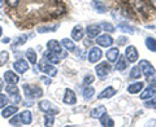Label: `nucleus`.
Listing matches in <instances>:
<instances>
[{"mask_svg":"<svg viewBox=\"0 0 156 127\" xmlns=\"http://www.w3.org/2000/svg\"><path fill=\"white\" fill-rule=\"evenodd\" d=\"M8 58H9V53L7 51H2V52H0V66H3L4 63H7Z\"/></svg>","mask_w":156,"mask_h":127,"instance_id":"nucleus-32","label":"nucleus"},{"mask_svg":"<svg viewBox=\"0 0 156 127\" xmlns=\"http://www.w3.org/2000/svg\"><path fill=\"white\" fill-rule=\"evenodd\" d=\"M126 44V38L122 36V38H119V46H124Z\"/></svg>","mask_w":156,"mask_h":127,"instance_id":"nucleus-41","label":"nucleus"},{"mask_svg":"<svg viewBox=\"0 0 156 127\" xmlns=\"http://www.w3.org/2000/svg\"><path fill=\"white\" fill-rule=\"evenodd\" d=\"M3 87H4V82H3V79H0V92H2Z\"/></svg>","mask_w":156,"mask_h":127,"instance_id":"nucleus-44","label":"nucleus"},{"mask_svg":"<svg viewBox=\"0 0 156 127\" xmlns=\"http://www.w3.org/2000/svg\"><path fill=\"white\" fill-rule=\"evenodd\" d=\"M61 47H62L61 43H58L57 40H55V39H51V40L47 43L48 51L55 52V53H57V55H60V53H61Z\"/></svg>","mask_w":156,"mask_h":127,"instance_id":"nucleus-16","label":"nucleus"},{"mask_svg":"<svg viewBox=\"0 0 156 127\" xmlns=\"http://www.w3.org/2000/svg\"><path fill=\"white\" fill-rule=\"evenodd\" d=\"M96 44L100 47H105L109 48L112 44H113V39L109 34H103V35H98L96 36Z\"/></svg>","mask_w":156,"mask_h":127,"instance_id":"nucleus-9","label":"nucleus"},{"mask_svg":"<svg viewBox=\"0 0 156 127\" xmlns=\"http://www.w3.org/2000/svg\"><path fill=\"white\" fill-rule=\"evenodd\" d=\"M0 35H2V27H0Z\"/></svg>","mask_w":156,"mask_h":127,"instance_id":"nucleus-46","label":"nucleus"},{"mask_svg":"<svg viewBox=\"0 0 156 127\" xmlns=\"http://www.w3.org/2000/svg\"><path fill=\"white\" fill-rule=\"evenodd\" d=\"M41 81L44 83V84H47V86H50L51 83H52V81L50 79V78H46V77H42V78H41Z\"/></svg>","mask_w":156,"mask_h":127,"instance_id":"nucleus-40","label":"nucleus"},{"mask_svg":"<svg viewBox=\"0 0 156 127\" xmlns=\"http://www.w3.org/2000/svg\"><path fill=\"white\" fill-rule=\"evenodd\" d=\"M4 81L7 82V84H17L20 82V77L12 70H8L4 73Z\"/></svg>","mask_w":156,"mask_h":127,"instance_id":"nucleus-11","label":"nucleus"},{"mask_svg":"<svg viewBox=\"0 0 156 127\" xmlns=\"http://www.w3.org/2000/svg\"><path fill=\"white\" fill-rule=\"evenodd\" d=\"M119 55H120L119 48H116V47H112L105 52V56H107V58H108L109 62H116V60L119 58Z\"/></svg>","mask_w":156,"mask_h":127,"instance_id":"nucleus-18","label":"nucleus"},{"mask_svg":"<svg viewBox=\"0 0 156 127\" xmlns=\"http://www.w3.org/2000/svg\"><path fill=\"white\" fill-rule=\"evenodd\" d=\"M9 40H11L9 38H5V39H4V40H2V42H3V43H9Z\"/></svg>","mask_w":156,"mask_h":127,"instance_id":"nucleus-45","label":"nucleus"},{"mask_svg":"<svg viewBox=\"0 0 156 127\" xmlns=\"http://www.w3.org/2000/svg\"><path fill=\"white\" fill-rule=\"evenodd\" d=\"M92 82H94V77H92L91 74H87V75L85 77V81H83L85 86H90Z\"/></svg>","mask_w":156,"mask_h":127,"instance_id":"nucleus-36","label":"nucleus"},{"mask_svg":"<svg viewBox=\"0 0 156 127\" xmlns=\"http://www.w3.org/2000/svg\"><path fill=\"white\" fill-rule=\"evenodd\" d=\"M100 31H101L100 25H89L86 29V34L89 38H96L100 34Z\"/></svg>","mask_w":156,"mask_h":127,"instance_id":"nucleus-15","label":"nucleus"},{"mask_svg":"<svg viewBox=\"0 0 156 127\" xmlns=\"http://www.w3.org/2000/svg\"><path fill=\"white\" fill-rule=\"evenodd\" d=\"M119 27H120L122 31H125V33H130V34L134 33L133 27H129V26H126V25H119Z\"/></svg>","mask_w":156,"mask_h":127,"instance_id":"nucleus-37","label":"nucleus"},{"mask_svg":"<svg viewBox=\"0 0 156 127\" xmlns=\"http://www.w3.org/2000/svg\"><path fill=\"white\" fill-rule=\"evenodd\" d=\"M143 82H135V83H131V84L128 86V92L131 95H136V94H139V92H142L143 90Z\"/></svg>","mask_w":156,"mask_h":127,"instance_id":"nucleus-14","label":"nucleus"},{"mask_svg":"<svg viewBox=\"0 0 156 127\" xmlns=\"http://www.w3.org/2000/svg\"><path fill=\"white\" fill-rule=\"evenodd\" d=\"M26 58H27V61L33 63V65H35L37 63V60H38V57H37V52L33 50V48H29V50L26 51Z\"/></svg>","mask_w":156,"mask_h":127,"instance_id":"nucleus-25","label":"nucleus"},{"mask_svg":"<svg viewBox=\"0 0 156 127\" xmlns=\"http://www.w3.org/2000/svg\"><path fill=\"white\" fill-rule=\"evenodd\" d=\"M43 58H44L46 61H48L50 63H58V61H60V56H58L57 53H55V52H51V51H48L47 53H44Z\"/></svg>","mask_w":156,"mask_h":127,"instance_id":"nucleus-20","label":"nucleus"},{"mask_svg":"<svg viewBox=\"0 0 156 127\" xmlns=\"http://www.w3.org/2000/svg\"><path fill=\"white\" fill-rule=\"evenodd\" d=\"M94 94H95V90L92 88V87L87 86L86 88H85V91H83V97H85V100H90L91 97L94 96Z\"/></svg>","mask_w":156,"mask_h":127,"instance_id":"nucleus-30","label":"nucleus"},{"mask_svg":"<svg viewBox=\"0 0 156 127\" xmlns=\"http://www.w3.org/2000/svg\"><path fill=\"white\" fill-rule=\"evenodd\" d=\"M39 70L43 71L47 75H50V77H55L57 74V69H56V67L52 66L50 62L44 60V58H43V60L39 62Z\"/></svg>","mask_w":156,"mask_h":127,"instance_id":"nucleus-5","label":"nucleus"},{"mask_svg":"<svg viewBox=\"0 0 156 127\" xmlns=\"http://www.w3.org/2000/svg\"><path fill=\"white\" fill-rule=\"evenodd\" d=\"M130 5L138 13H144L146 8H144V4H143L142 0H130Z\"/></svg>","mask_w":156,"mask_h":127,"instance_id":"nucleus-21","label":"nucleus"},{"mask_svg":"<svg viewBox=\"0 0 156 127\" xmlns=\"http://www.w3.org/2000/svg\"><path fill=\"white\" fill-rule=\"evenodd\" d=\"M150 87H151V88H152V90L155 91V94H156V82H155V81L150 83Z\"/></svg>","mask_w":156,"mask_h":127,"instance_id":"nucleus-42","label":"nucleus"},{"mask_svg":"<svg viewBox=\"0 0 156 127\" xmlns=\"http://www.w3.org/2000/svg\"><path fill=\"white\" fill-rule=\"evenodd\" d=\"M8 102H9V99H8V97H7L5 95L0 94V109L5 108V106L8 105Z\"/></svg>","mask_w":156,"mask_h":127,"instance_id":"nucleus-34","label":"nucleus"},{"mask_svg":"<svg viewBox=\"0 0 156 127\" xmlns=\"http://www.w3.org/2000/svg\"><path fill=\"white\" fill-rule=\"evenodd\" d=\"M5 90H7V92L9 94V96L13 97L14 101L20 102V91H18V88L16 87V84H8Z\"/></svg>","mask_w":156,"mask_h":127,"instance_id":"nucleus-17","label":"nucleus"},{"mask_svg":"<svg viewBox=\"0 0 156 127\" xmlns=\"http://www.w3.org/2000/svg\"><path fill=\"white\" fill-rule=\"evenodd\" d=\"M33 121L31 112L30 110H23L21 113H18L16 115H12L9 123L12 126H23V125H30Z\"/></svg>","mask_w":156,"mask_h":127,"instance_id":"nucleus-1","label":"nucleus"},{"mask_svg":"<svg viewBox=\"0 0 156 127\" xmlns=\"http://www.w3.org/2000/svg\"><path fill=\"white\" fill-rule=\"evenodd\" d=\"M100 27H101V30H105V31H109V33H113L115 31L113 25H111V23H108V22H101L100 23Z\"/></svg>","mask_w":156,"mask_h":127,"instance_id":"nucleus-33","label":"nucleus"},{"mask_svg":"<svg viewBox=\"0 0 156 127\" xmlns=\"http://www.w3.org/2000/svg\"><path fill=\"white\" fill-rule=\"evenodd\" d=\"M139 69L140 71H142V74L144 77H147V78H154L156 77V70H155V67L151 65V63L147 61V60H140L139 61Z\"/></svg>","mask_w":156,"mask_h":127,"instance_id":"nucleus-3","label":"nucleus"},{"mask_svg":"<svg viewBox=\"0 0 156 127\" xmlns=\"http://www.w3.org/2000/svg\"><path fill=\"white\" fill-rule=\"evenodd\" d=\"M116 95V90L113 87H107L103 90L101 94H99V99H109V97H113Z\"/></svg>","mask_w":156,"mask_h":127,"instance_id":"nucleus-22","label":"nucleus"},{"mask_svg":"<svg viewBox=\"0 0 156 127\" xmlns=\"http://www.w3.org/2000/svg\"><path fill=\"white\" fill-rule=\"evenodd\" d=\"M5 2H7V4L11 8H16L18 4H20V0H5Z\"/></svg>","mask_w":156,"mask_h":127,"instance_id":"nucleus-38","label":"nucleus"},{"mask_svg":"<svg viewBox=\"0 0 156 127\" xmlns=\"http://www.w3.org/2000/svg\"><path fill=\"white\" fill-rule=\"evenodd\" d=\"M146 46H147L148 50H151L152 52H156V40L154 38H147L146 39Z\"/></svg>","mask_w":156,"mask_h":127,"instance_id":"nucleus-31","label":"nucleus"},{"mask_svg":"<svg viewBox=\"0 0 156 127\" xmlns=\"http://www.w3.org/2000/svg\"><path fill=\"white\" fill-rule=\"evenodd\" d=\"M23 91L27 99H41L43 91L35 84H23Z\"/></svg>","mask_w":156,"mask_h":127,"instance_id":"nucleus-2","label":"nucleus"},{"mask_svg":"<svg viewBox=\"0 0 156 127\" xmlns=\"http://www.w3.org/2000/svg\"><path fill=\"white\" fill-rule=\"evenodd\" d=\"M13 69L16 70L17 74H23L29 70V63L26 60H17L13 62Z\"/></svg>","mask_w":156,"mask_h":127,"instance_id":"nucleus-10","label":"nucleus"},{"mask_svg":"<svg viewBox=\"0 0 156 127\" xmlns=\"http://www.w3.org/2000/svg\"><path fill=\"white\" fill-rule=\"evenodd\" d=\"M101 56H103V52L99 47H92L91 50L89 51V55H87V60L91 63H95V62H99Z\"/></svg>","mask_w":156,"mask_h":127,"instance_id":"nucleus-7","label":"nucleus"},{"mask_svg":"<svg viewBox=\"0 0 156 127\" xmlns=\"http://www.w3.org/2000/svg\"><path fill=\"white\" fill-rule=\"evenodd\" d=\"M150 4H151V7L156 9V0H150Z\"/></svg>","mask_w":156,"mask_h":127,"instance_id":"nucleus-43","label":"nucleus"},{"mask_svg":"<svg viewBox=\"0 0 156 127\" xmlns=\"http://www.w3.org/2000/svg\"><path fill=\"white\" fill-rule=\"evenodd\" d=\"M116 70L119 71H122L126 69V66H128V60L125 58V56H120V58H117L116 60Z\"/></svg>","mask_w":156,"mask_h":127,"instance_id":"nucleus-23","label":"nucleus"},{"mask_svg":"<svg viewBox=\"0 0 156 127\" xmlns=\"http://www.w3.org/2000/svg\"><path fill=\"white\" fill-rule=\"evenodd\" d=\"M72 38H73V40H81L83 38V30H82V27L80 25L76 26L72 30Z\"/></svg>","mask_w":156,"mask_h":127,"instance_id":"nucleus-24","label":"nucleus"},{"mask_svg":"<svg viewBox=\"0 0 156 127\" xmlns=\"http://www.w3.org/2000/svg\"><path fill=\"white\" fill-rule=\"evenodd\" d=\"M111 70H112V67H111V62H108V61L99 62V65H96V67H95L96 75L99 77V78H105V77L111 73Z\"/></svg>","mask_w":156,"mask_h":127,"instance_id":"nucleus-4","label":"nucleus"},{"mask_svg":"<svg viewBox=\"0 0 156 127\" xmlns=\"http://www.w3.org/2000/svg\"><path fill=\"white\" fill-rule=\"evenodd\" d=\"M76 95H74V92H73L72 90H65V95H64V102L66 105H74L76 104Z\"/></svg>","mask_w":156,"mask_h":127,"instance_id":"nucleus-19","label":"nucleus"},{"mask_svg":"<svg viewBox=\"0 0 156 127\" xmlns=\"http://www.w3.org/2000/svg\"><path fill=\"white\" fill-rule=\"evenodd\" d=\"M26 39H27V36L26 35H22V36H20L18 39H17V43H16V44H14V46H21V44H23V43H25L26 42Z\"/></svg>","mask_w":156,"mask_h":127,"instance_id":"nucleus-39","label":"nucleus"},{"mask_svg":"<svg viewBox=\"0 0 156 127\" xmlns=\"http://www.w3.org/2000/svg\"><path fill=\"white\" fill-rule=\"evenodd\" d=\"M107 113V108L104 105H99V106H96L95 109H92L90 112V117L91 118H94V119H99L100 117H103L104 114Z\"/></svg>","mask_w":156,"mask_h":127,"instance_id":"nucleus-12","label":"nucleus"},{"mask_svg":"<svg viewBox=\"0 0 156 127\" xmlns=\"http://www.w3.org/2000/svg\"><path fill=\"white\" fill-rule=\"evenodd\" d=\"M61 46L64 47L65 50H68V51H74L76 50V44L73 43V40H70V39H68V38L62 39V40H61Z\"/></svg>","mask_w":156,"mask_h":127,"instance_id":"nucleus-27","label":"nucleus"},{"mask_svg":"<svg viewBox=\"0 0 156 127\" xmlns=\"http://www.w3.org/2000/svg\"><path fill=\"white\" fill-rule=\"evenodd\" d=\"M155 96V91L151 88V87H147V88L142 90V94H140V99L142 100H148V99H152Z\"/></svg>","mask_w":156,"mask_h":127,"instance_id":"nucleus-26","label":"nucleus"},{"mask_svg":"<svg viewBox=\"0 0 156 127\" xmlns=\"http://www.w3.org/2000/svg\"><path fill=\"white\" fill-rule=\"evenodd\" d=\"M17 112H18L17 105H7L5 108H3L2 117H3V118H11V117L16 114Z\"/></svg>","mask_w":156,"mask_h":127,"instance_id":"nucleus-13","label":"nucleus"},{"mask_svg":"<svg viewBox=\"0 0 156 127\" xmlns=\"http://www.w3.org/2000/svg\"><path fill=\"white\" fill-rule=\"evenodd\" d=\"M53 117L55 115H51V114H46L44 117V122H46V126H52L53 125Z\"/></svg>","mask_w":156,"mask_h":127,"instance_id":"nucleus-35","label":"nucleus"},{"mask_svg":"<svg viewBox=\"0 0 156 127\" xmlns=\"http://www.w3.org/2000/svg\"><path fill=\"white\" fill-rule=\"evenodd\" d=\"M99 121H100L101 126H104V127H108V126H111V127H112V126H115V123H113V119L109 118V117L107 115V113H105L103 117H100Z\"/></svg>","mask_w":156,"mask_h":127,"instance_id":"nucleus-28","label":"nucleus"},{"mask_svg":"<svg viewBox=\"0 0 156 127\" xmlns=\"http://www.w3.org/2000/svg\"><path fill=\"white\" fill-rule=\"evenodd\" d=\"M138 51H136V48L134 46H128L125 50V58L128 60V62L133 63V62H136L138 61Z\"/></svg>","mask_w":156,"mask_h":127,"instance_id":"nucleus-8","label":"nucleus"},{"mask_svg":"<svg viewBox=\"0 0 156 127\" xmlns=\"http://www.w3.org/2000/svg\"><path fill=\"white\" fill-rule=\"evenodd\" d=\"M140 75H142V71H140L139 66H134L133 69L130 70V78L131 79H139Z\"/></svg>","mask_w":156,"mask_h":127,"instance_id":"nucleus-29","label":"nucleus"},{"mask_svg":"<svg viewBox=\"0 0 156 127\" xmlns=\"http://www.w3.org/2000/svg\"><path fill=\"white\" fill-rule=\"evenodd\" d=\"M39 109H41L42 112H44V113H47V114H51V115H56L58 113V109L56 108V106H53L52 102L48 101V100H42L41 102H39Z\"/></svg>","mask_w":156,"mask_h":127,"instance_id":"nucleus-6","label":"nucleus"}]
</instances>
